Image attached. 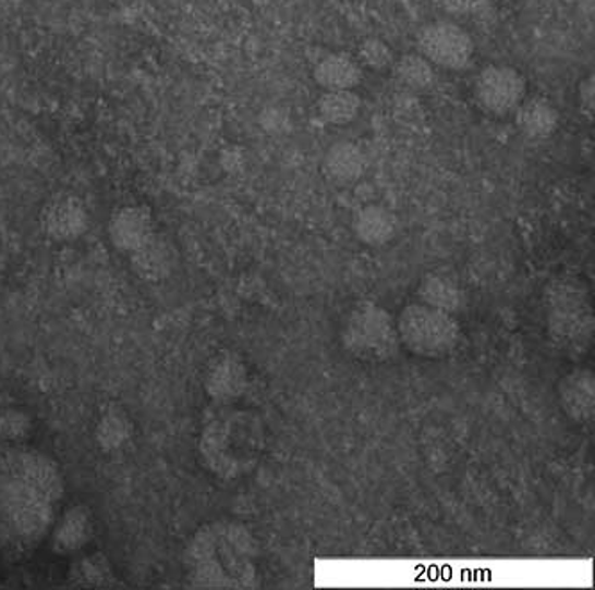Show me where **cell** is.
Returning <instances> with one entry per match:
<instances>
[{
    "label": "cell",
    "mask_w": 595,
    "mask_h": 590,
    "mask_svg": "<svg viewBox=\"0 0 595 590\" xmlns=\"http://www.w3.org/2000/svg\"><path fill=\"white\" fill-rule=\"evenodd\" d=\"M417 49L435 69L462 70L471 63L474 41L460 25L440 21L418 33Z\"/></svg>",
    "instance_id": "1"
},
{
    "label": "cell",
    "mask_w": 595,
    "mask_h": 590,
    "mask_svg": "<svg viewBox=\"0 0 595 590\" xmlns=\"http://www.w3.org/2000/svg\"><path fill=\"white\" fill-rule=\"evenodd\" d=\"M399 330L408 345L424 352L447 349L454 345L458 335L457 321L452 320L451 315L426 304L404 309Z\"/></svg>",
    "instance_id": "2"
},
{
    "label": "cell",
    "mask_w": 595,
    "mask_h": 590,
    "mask_svg": "<svg viewBox=\"0 0 595 590\" xmlns=\"http://www.w3.org/2000/svg\"><path fill=\"white\" fill-rule=\"evenodd\" d=\"M526 79L519 70L505 64H490L479 72L474 95L486 113L507 116L526 99Z\"/></svg>",
    "instance_id": "3"
},
{
    "label": "cell",
    "mask_w": 595,
    "mask_h": 590,
    "mask_svg": "<svg viewBox=\"0 0 595 590\" xmlns=\"http://www.w3.org/2000/svg\"><path fill=\"white\" fill-rule=\"evenodd\" d=\"M40 226L45 236L52 242H75L88 231V207L77 195L58 193L41 207Z\"/></svg>",
    "instance_id": "4"
},
{
    "label": "cell",
    "mask_w": 595,
    "mask_h": 590,
    "mask_svg": "<svg viewBox=\"0 0 595 590\" xmlns=\"http://www.w3.org/2000/svg\"><path fill=\"white\" fill-rule=\"evenodd\" d=\"M156 231L155 214L144 204L119 207L108 223L111 245L127 256L144 245Z\"/></svg>",
    "instance_id": "5"
},
{
    "label": "cell",
    "mask_w": 595,
    "mask_h": 590,
    "mask_svg": "<svg viewBox=\"0 0 595 590\" xmlns=\"http://www.w3.org/2000/svg\"><path fill=\"white\" fill-rule=\"evenodd\" d=\"M134 275L150 284L169 279L178 266V250L170 237L156 231L153 236L130 254Z\"/></svg>",
    "instance_id": "6"
},
{
    "label": "cell",
    "mask_w": 595,
    "mask_h": 590,
    "mask_svg": "<svg viewBox=\"0 0 595 590\" xmlns=\"http://www.w3.org/2000/svg\"><path fill=\"white\" fill-rule=\"evenodd\" d=\"M95 531L94 514L86 505H70L56 523L50 546L60 555H74L85 550Z\"/></svg>",
    "instance_id": "7"
},
{
    "label": "cell",
    "mask_w": 595,
    "mask_h": 590,
    "mask_svg": "<svg viewBox=\"0 0 595 590\" xmlns=\"http://www.w3.org/2000/svg\"><path fill=\"white\" fill-rule=\"evenodd\" d=\"M348 334L362 348H382L396 343L392 320L385 310L373 304L357 307L349 320Z\"/></svg>",
    "instance_id": "8"
},
{
    "label": "cell",
    "mask_w": 595,
    "mask_h": 590,
    "mask_svg": "<svg viewBox=\"0 0 595 590\" xmlns=\"http://www.w3.org/2000/svg\"><path fill=\"white\" fill-rule=\"evenodd\" d=\"M134 423L130 413L117 402H108L95 421L94 439L97 448L117 453L133 441Z\"/></svg>",
    "instance_id": "9"
},
{
    "label": "cell",
    "mask_w": 595,
    "mask_h": 590,
    "mask_svg": "<svg viewBox=\"0 0 595 590\" xmlns=\"http://www.w3.org/2000/svg\"><path fill=\"white\" fill-rule=\"evenodd\" d=\"M313 79L326 91L354 89L363 79V66L353 56L337 52L318 61L313 70Z\"/></svg>",
    "instance_id": "10"
},
{
    "label": "cell",
    "mask_w": 595,
    "mask_h": 590,
    "mask_svg": "<svg viewBox=\"0 0 595 590\" xmlns=\"http://www.w3.org/2000/svg\"><path fill=\"white\" fill-rule=\"evenodd\" d=\"M517 127L531 139H546L555 134L560 123V114L549 100L544 97L522 100L515 109Z\"/></svg>",
    "instance_id": "11"
},
{
    "label": "cell",
    "mask_w": 595,
    "mask_h": 590,
    "mask_svg": "<svg viewBox=\"0 0 595 590\" xmlns=\"http://www.w3.org/2000/svg\"><path fill=\"white\" fill-rule=\"evenodd\" d=\"M368 159L362 148L351 142L332 145L324 158V170L340 183H351L367 172Z\"/></svg>",
    "instance_id": "12"
},
{
    "label": "cell",
    "mask_w": 595,
    "mask_h": 590,
    "mask_svg": "<svg viewBox=\"0 0 595 590\" xmlns=\"http://www.w3.org/2000/svg\"><path fill=\"white\" fill-rule=\"evenodd\" d=\"M69 581L77 587H111L117 583V575L108 556L95 551L72 562Z\"/></svg>",
    "instance_id": "13"
},
{
    "label": "cell",
    "mask_w": 595,
    "mask_h": 590,
    "mask_svg": "<svg viewBox=\"0 0 595 590\" xmlns=\"http://www.w3.org/2000/svg\"><path fill=\"white\" fill-rule=\"evenodd\" d=\"M354 231L368 245H382L396 234L397 220L385 207H365L354 218Z\"/></svg>",
    "instance_id": "14"
},
{
    "label": "cell",
    "mask_w": 595,
    "mask_h": 590,
    "mask_svg": "<svg viewBox=\"0 0 595 590\" xmlns=\"http://www.w3.org/2000/svg\"><path fill=\"white\" fill-rule=\"evenodd\" d=\"M362 109V99L354 94V89L342 91H326L318 99V116L328 125H348L354 122Z\"/></svg>",
    "instance_id": "15"
},
{
    "label": "cell",
    "mask_w": 595,
    "mask_h": 590,
    "mask_svg": "<svg viewBox=\"0 0 595 590\" xmlns=\"http://www.w3.org/2000/svg\"><path fill=\"white\" fill-rule=\"evenodd\" d=\"M392 74L397 83L415 91L429 89L437 83V69L418 52L396 58Z\"/></svg>",
    "instance_id": "16"
},
{
    "label": "cell",
    "mask_w": 595,
    "mask_h": 590,
    "mask_svg": "<svg viewBox=\"0 0 595 590\" xmlns=\"http://www.w3.org/2000/svg\"><path fill=\"white\" fill-rule=\"evenodd\" d=\"M421 298L426 306L446 310V312L457 309L462 302V295L457 290V285L441 276H427L426 281L422 282Z\"/></svg>",
    "instance_id": "17"
},
{
    "label": "cell",
    "mask_w": 595,
    "mask_h": 590,
    "mask_svg": "<svg viewBox=\"0 0 595 590\" xmlns=\"http://www.w3.org/2000/svg\"><path fill=\"white\" fill-rule=\"evenodd\" d=\"M33 432L29 413L19 407H0V444L22 443Z\"/></svg>",
    "instance_id": "18"
},
{
    "label": "cell",
    "mask_w": 595,
    "mask_h": 590,
    "mask_svg": "<svg viewBox=\"0 0 595 590\" xmlns=\"http://www.w3.org/2000/svg\"><path fill=\"white\" fill-rule=\"evenodd\" d=\"M356 60L365 69L374 70V72H385V70L392 69L396 54L385 41L368 38V40L360 45Z\"/></svg>",
    "instance_id": "19"
},
{
    "label": "cell",
    "mask_w": 595,
    "mask_h": 590,
    "mask_svg": "<svg viewBox=\"0 0 595 590\" xmlns=\"http://www.w3.org/2000/svg\"><path fill=\"white\" fill-rule=\"evenodd\" d=\"M239 377L240 371L231 360H219L214 368L209 369L206 385L214 396H229L239 388Z\"/></svg>",
    "instance_id": "20"
},
{
    "label": "cell",
    "mask_w": 595,
    "mask_h": 590,
    "mask_svg": "<svg viewBox=\"0 0 595 590\" xmlns=\"http://www.w3.org/2000/svg\"><path fill=\"white\" fill-rule=\"evenodd\" d=\"M580 102L581 109L586 116H592L594 113V75L586 77L580 86Z\"/></svg>",
    "instance_id": "21"
}]
</instances>
